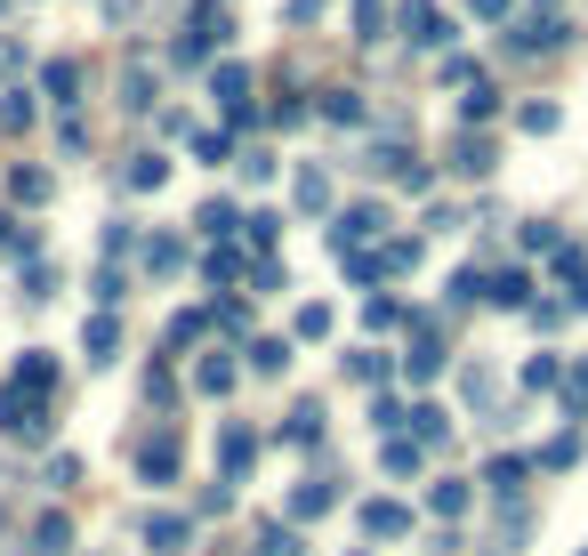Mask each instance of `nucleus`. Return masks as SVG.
I'll list each match as a JSON object with an SVG mask.
<instances>
[{
	"mask_svg": "<svg viewBox=\"0 0 588 556\" xmlns=\"http://www.w3.org/2000/svg\"><path fill=\"white\" fill-rule=\"evenodd\" d=\"M137 476H146V484L178 476V436H146V443H137Z\"/></svg>",
	"mask_w": 588,
	"mask_h": 556,
	"instance_id": "nucleus-1",
	"label": "nucleus"
},
{
	"mask_svg": "<svg viewBox=\"0 0 588 556\" xmlns=\"http://www.w3.org/2000/svg\"><path fill=\"white\" fill-rule=\"evenodd\" d=\"M403 32L411 41H452V25L435 17V0H403Z\"/></svg>",
	"mask_w": 588,
	"mask_h": 556,
	"instance_id": "nucleus-2",
	"label": "nucleus"
},
{
	"mask_svg": "<svg viewBox=\"0 0 588 556\" xmlns=\"http://www.w3.org/2000/svg\"><path fill=\"white\" fill-rule=\"evenodd\" d=\"M363 533H371V540H395V533H411V508H395V500H371V508H363Z\"/></svg>",
	"mask_w": 588,
	"mask_h": 556,
	"instance_id": "nucleus-3",
	"label": "nucleus"
},
{
	"mask_svg": "<svg viewBox=\"0 0 588 556\" xmlns=\"http://www.w3.org/2000/svg\"><path fill=\"white\" fill-rule=\"evenodd\" d=\"M218 460H226V484H234L242 468L258 460V436H251V428H226V436H218Z\"/></svg>",
	"mask_w": 588,
	"mask_h": 556,
	"instance_id": "nucleus-4",
	"label": "nucleus"
},
{
	"mask_svg": "<svg viewBox=\"0 0 588 556\" xmlns=\"http://www.w3.org/2000/svg\"><path fill=\"white\" fill-rule=\"evenodd\" d=\"M146 540H154L161 556H178V548L194 540V525H186V516H146Z\"/></svg>",
	"mask_w": 588,
	"mask_h": 556,
	"instance_id": "nucleus-5",
	"label": "nucleus"
},
{
	"mask_svg": "<svg viewBox=\"0 0 588 556\" xmlns=\"http://www.w3.org/2000/svg\"><path fill=\"white\" fill-rule=\"evenodd\" d=\"M525 291H532L525 266H500V274H492V306H525Z\"/></svg>",
	"mask_w": 588,
	"mask_h": 556,
	"instance_id": "nucleus-6",
	"label": "nucleus"
},
{
	"mask_svg": "<svg viewBox=\"0 0 588 556\" xmlns=\"http://www.w3.org/2000/svg\"><path fill=\"white\" fill-rule=\"evenodd\" d=\"M435 363H443V339H435V331L420 323V331H411V379H428Z\"/></svg>",
	"mask_w": 588,
	"mask_h": 556,
	"instance_id": "nucleus-7",
	"label": "nucleus"
},
{
	"mask_svg": "<svg viewBox=\"0 0 588 556\" xmlns=\"http://www.w3.org/2000/svg\"><path fill=\"white\" fill-rule=\"evenodd\" d=\"M32 548H41V556H65V548H74V525H65V516H41V525H32Z\"/></svg>",
	"mask_w": 588,
	"mask_h": 556,
	"instance_id": "nucleus-8",
	"label": "nucleus"
},
{
	"mask_svg": "<svg viewBox=\"0 0 588 556\" xmlns=\"http://www.w3.org/2000/svg\"><path fill=\"white\" fill-rule=\"evenodd\" d=\"M41 81H49V97H57V106H74V89H81V65H74V57H57Z\"/></svg>",
	"mask_w": 588,
	"mask_h": 556,
	"instance_id": "nucleus-9",
	"label": "nucleus"
},
{
	"mask_svg": "<svg viewBox=\"0 0 588 556\" xmlns=\"http://www.w3.org/2000/svg\"><path fill=\"white\" fill-rule=\"evenodd\" d=\"M452 154H460L452 169H468V178H483V169H492V137H460Z\"/></svg>",
	"mask_w": 588,
	"mask_h": 556,
	"instance_id": "nucleus-10",
	"label": "nucleus"
},
{
	"mask_svg": "<svg viewBox=\"0 0 588 556\" xmlns=\"http://www.w3.org/2000/svg\"><path fill=\"white\" fill-rule=\"evenodd\" d=\"M114 347H121V323L97 315V323H89V363H114Z\"/></svg>",
	"mask_w": 588,
	"mask_h": 556,
	"instance_id": "nucleus-11",
	"label": "nucleus"
},
{
	"mask_svg": "<svg viewBox=\"0 0 588 556\" xmlns=\"http://www.w3.org/2000/svg\"><path fill=\"white\" fill-rule=\"evenodd\" d=\"M331 500H339V492H331V484H315V476H306V484H298V492H291V516H323Z\"/></svg>",
	"mask_w": 588,
	"mask_h": 556,
	"instance_id": "nucleus-12",
	"label": "nucleus"
},
{
	"mask_svg": "<svg viewBox=\"0 0 588 556\" xmlns=\"http://www.w3.org/2000/svg\"><path fill=\"white\" fill-rule=\"evenodd\" d=\"M483 484H492V492H525V460L508 451V460H492V468H483Z\"/></svg>",
	"mask_w": 588,
	"mask_h": 556,
	"instance_id": "nucleus-13",
	"label": "nucleus"
},
{
	"mask_svg": "<svg viewBox=\"0 0 588 556\" xmlns=\"http://www.w3.org/2000/svg\"><path fill=\"white\" fill-rule=\"evenodd\" d=\"M283 436H291V443H315V436H323V403H298Z\"/></svg>",
	"mask_w": 588,
	"mask_h": 556,
	"instance_id": "nucleus-14",
	"label": "nucleus"
},
{
	"mask_svg": "<svg viewBox=\"0 0 588 556\" xmlns=\"http://www.w3.org/2000/svg\"><path fill=\"white\" fill-rule=\"evenodd\" d=\"M298 211H331V178H323V169H306V178H298Z\"/></svg>",
	"mask_w": 588,
	"mask_h": 556,
	"instance_id": "nucleus-15",
	"label": "nucleus"
},
{
	"mask_svg": "<svg viewBox=\"0 0 588 556\" xmlns=\"http://www.w3.org/2000/svg\"><path fill=\"white\" fill-rule=\"evenodd\" d=\"M161 178H169V162H161V154H137V162H129V186H137V194L161 186Z\"/></svg>",
	"mask_w": 588,
	"mask_h": 556,
	"instance_id": "nucleus-16",
	"label": "nucleus"
},
{
	"mask_svg": "<svg viewBox=\"0 0 588 556\" xmlns=\"http://www.w3.org/2000/svg\"><path fill=\"white\" fill-rule=\"evenodd\" d=\"M428 508L435 516H460L468 508V484H428Z\"/></svg>",
	"mask_w": 588,
	"mask_h": 556,
	"instance_id": "nucleus-17",
	"label": "nucleus"
},
{
	"mask_svg": "<svg viewBox=\"0 0 588 556\" xmlns=\"http://www.w3.org/2000/svg\"><path fill=\"white\" fill-rule=\"evenodd\" d=\"M226 388H234V363L210 355V363H202V396H226Z\"/></svg>",
	"mask_w": 588,
	"mask_h": 556,
	"instance_id": "nucleus-18",
	"label": "nucleus"
},
{
	"mask_svg": "<svg viewBox=\"0 0 588 556\" xmlns=\"http://www.w3.org/2000/svg\"><path fill=\"white\" fill-rule=\"evenodd\" d=\"M516 121H525L532 137H548V129H557V106H548V97H532V106H525V114H516Z\"/></svg>",
	"mask_w": 588,
	"mask_h": 556,
	"instance_id": "nucleus-19",
	"label": "nucleus"
},
{
	"mask_svg": "<svg viewBox=\"0 0 588 556\" xmlns=\"http://www.w3.org/2000/svg\"><path fill=\"white\" fill-rule=\"evenodd\" d=\"M258 556H306V548H298L283 525H266V533H258Z\"/></svg>",
	"mask_w": 588,
	"mask_h": 556,
	"instance_id": "nucleus-20",
	"label": "nucleus"
},
{
	"mask_svg": "<svg viewBox=\"0 0 588 556\" xmlns=\"http://www.w3.org/2000/svg\"><path fill=\"white\" fill-rule=\"evenodd\" d=\"M363 323H371V331H395V323H403V306H395V299H371V306H363Z\"/></svg>",
	"mask_w": 588,
	"mask_h": 556,
	"instance_id": "nucleus-21",
	"label": "nucleus"
},
{
	"mask_svg": "<svg viewBox=\"0 0 588 556\" xmlns=\"http://www.w3.org/2000/svg\"><path fill=\"white\" fill-rule=\"evenodd\" d=\"M0 251H32V226L9 218V211H0Z\"/></svg>",
	"mask_w": 588,
	"mask_h": 556,
	"instance_id": "nucleus-22",
	"label": "nucleus"
},
{
	"mask_svg": "<svg viewBox=\"0 0 588 556\" xmlns=\"http://www.w3.org/2000/svg\"><path fill=\"white\" fill-rule=\"evenodd\" d=\"M323 114H331V121H363V97H355V89H331Z\"/></svg>",
	"mask_w": 588,
	"mask_h": 556,
	"instance_id": "nucleus-23",
	"label": "nucleus"
},
{
	"mask_svg": "<svg viewBox=\"0 0 588 556\" xmlns=\"http://www.w3.org/2000/svg\"><path fill=\"white\" fill-rule=\"evenodd\" d=\"M251 363H258V371L274 379V371H283V363H291V347H283V339H258V355H251Z\"/></svg>",
	"mask_w": 588,
	"mask_h": 556,
	"instance_id": "nucleus-24",
	"label": "nucleus"
},
{
	"mask_svg": "<svg viewBox=\"0 0 588 556\" xmlns=\"http://www.w3.org/2000/svg\"><path fill=\"white\" fill-rule=\"evenodd\" d=\"M572 460H580V436H557V443L540 451V468H572Z\"/></svg>",
	"mask_w": 588,
	"mask_h": 556,
	"instance_id": "nucleus-25",
	"label": "nucleus"
},
{
	"mask_svg": "<svg viewBox=\"0 0 588 556\" xmlns=\"http://www.w3.org/2000/svg\"><path fill=\"white\" fill-rule=\"evenodd\" d=\"M178 259H186V251H178V234H161V242H154V251H146V266H154V274H169V266H178Z\"/></svg>",
	"mask_w": 588,
	"mask_h": 556,
	"instance_id": "nucleus-26",
	"label": "nucleus"
},
{
	"mask_svg": "<svg viewBox=\"0 0 588 556\" xmlns=\"http://www.w3.org/2000/svg\"><path fill=\"white\" fill-rule=\"evenodd\" d=\"M49 283H57L49 259H32V266H24V299H49Z\"/></svg>",
	"mask_w": 588,
	"mask_h": 556,
	"instance_id": "nucleus-27",
	"label": "nucleus"
},
{
	"mask_svg": "<svg viewBox=\"0 0 588 556\" xmlns=\"http://www.w3.org/2000/svg\"><path fill=\"white\" fill-rule=\"evenodd\" d=\"M331 331V306H298V339H323Z\"/></svg>",
	"mask_w": 588,
	"mask_h": 556,
	"instance_id": "nucleus-28",
	"label": "nucleus"
},
{
	"mask_svg": "<svg viewBox=\"0 0 588 556\" xmlns=\"http://www.w3.org/2000/svg\"><path fill=\"white\" fill-rule=\"evenodd\" d=\"M525 388H557V355H532L525 363Z\"/></svg>",
	"mask_w": 588,
	"mask_h": 556,
	"instance_id": "nucleus-29",
	"label": "nucleus"
},
{
	"mask_svg": "<svg viewBox=\"0 0 588 556\" xmlns=\"http://www.w3.org/2000/svg\"><path fill=\"white\" fill-rule=\"evenodd\" d=\"M483 114H500V89H483V81H476V89H468V121H483Z\"/></svg>",
	"mask_w": 588,
	"mask_h": 556,
	"instance_id": "nucleus-30",
	"label": "nucleus"
},
{
	"mask_svg": "<svg viewBox=\"0 0 588 556\" xmlns=\"http://www.w3.org/2000/svg\"><path fill=\"white\" fill-rule=\"evenodd\" d=\"M202 339V315H169V347H194Z\"/></svg>",
	"mask_w": 588,
	"mask_h": 556,
	"instance_id": "nucleus-31",
	"label": "nucleus"
},
{
	"mask_svg": "<svg viewBox=\"0 0 588 556\" xmlns=\"http://www.w3.org/2000/svg\"><path fill=\"white\" fill-rule=\"evenodd\" d=\"M476 17H508V0H476Z\"/></svg>",
	"mask_w": 588,
	"mask_h": 556,
	"instance_id": "nucleus-32",
	"label": "nucleus"
}]
</instances>
